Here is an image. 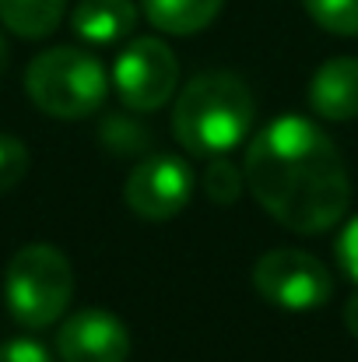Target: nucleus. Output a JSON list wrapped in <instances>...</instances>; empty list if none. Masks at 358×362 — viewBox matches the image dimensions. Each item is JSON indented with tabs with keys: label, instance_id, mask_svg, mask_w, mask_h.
<instances>
[{
	"label": "nucleus",
	"instance_id": "obj_1",
	"mask_svg": "<svg viewBox=\"0 0 358 362\" xmlns=\"http://www.w3.org/2000/svg\"><path fill=\"white\" fill-rule=\"evenodd\" d=\"M246 183L274 222L302 236L338 226L352 201L348 169L338 144L302 117L267 123L249 141Z\"/></svg>",
	"mask_w": 358,
	"mask_h": 362
},
{
	"label": "nucleus",
	"instance_id": "obj_2",
	"mask_svg": "<svg viewBox=\"0 0 358 362\" xmlns=\"http://www.w3.org/2000/svg\"><path fill=\"white\" fill-rule=\"evenodd\" d=\"M249 123V88L225 71L193 78L172 110V134L190 155H225L246 137Z\"/></svg>",
	"mask_w": 358,
	"mask_h": 362
},
{
	"label": "nucleus",
	"instance_id": "obj_3",
	"mask_svg": "<svg viewBox=\"0 0 358 362\" xmlns=\"http://www.w3.org/2000/svg\"><path fill=\"white\" fill-rule=\"evenodd\" d=\"M25 92L42 113L56 120H81L106 99V67L85 49L56 46L28 64Z\"/></svg>",
	"mask_w": 358,
	"mask_h": 362
},
{
	"label": "nucleus",
	"instance_id": "obj_4",
	"mask_svg": "<svg viewBox=\"0 0 358 362\" xmlns=\"http://www.w3.org/2000/svg\"><path fill=\"white\" fill-rule=\"evenodd\" d=\"M4 296L11 317L21 327H49L53 320L64 317L74 296L71 260L49 243L21 246L7 264Z\"/></svg>",
	"mask_w": 358,
	"mask_h": 362
},
{
	"label": "nucleus",
	"instance_id": "obj_5",
	"mask_svg": "<svg viewBox=\"0 0 358 362\" xmlns=\"http://www.w3.org/2000/svg\"><path fill=\"white\" fill-rule=\"evenodd\" d=\"M256 292L285 310H316L330 299L334 278L323 260L302 250H270L253 267Z\"/></svg>",
	"mask_w": 358,
	"mask_h": 362
},
{
	"label": "nucleus",
	"instance_id": "obj_6",
	"mask_svg": "<svg viewBox=\"0 0 358 362\" xmlns=\"http://www.w3.org/2000/svg\"><path fill=\"white\" fill-rule=\"evenodd\" d=\"M113 78H117L119 99L130 110L148 113L172 99L176 81H179V60L158 39H133L117 57Z\"/></svg>",
	"mask_w": 358,
	"mask_h": 362
},
{
	"label": "nucleus",
	"instance_id": "obj_7",
	"mask_svg": "<svg viewBox=\"0 0 358 362\" xmlns=\"http://www.w3.org/2000/svg\"><path fill=\"white\" fill-rule=\"evenodd\" d=\"M126 208L148 222L176 218L193 197V169L179 155H151L126 176Z\"/></svg>",
	"mask_w": 358,
	"mask_h": 362
},
{
	"label": "nucleus",
	"instance_id": "obj_8",
	"mask_svg": "<svg viewBox=\"0 0 358 362\" xmlns=\"http://www.w3.org/2000/svg\"><path fill=\"white\" fill-rule=\"evenodd\" d=\"M56 352L64 362H126L130 334L113 313L81 310L56 331Z\"/></svg>",
	"mask_w": 358,
	"mask_h": 362
},
{
	"label": "nucleus",
	"instance_id": "obj_9",
	"mask_svg": "<svg viewBox=\"0 0 358 362\" xmlns=\"http://www.w3.org/2000/svg\"><path fill=\"white\" fill-rule=\"evenodd\" d=\"M309 106L323 120L345 123L358 117V60L334 57L309 81Z\"/></svg>",
	"mask_w": 358,
	"mask_h": 362
},
{
	"label": "nucleus",
	"instance_id": "obj_10",
	"mask_svg": "<svg viewBox=\"0 0 358 362\" xmlns=\"http://www.w3.org/2000/svg\"><path fill=\"white\" fill-rule=\"evenodd\" d=\"M133 21H137L133 0H81L71 18L78 39L95 42V46H109V42L126 39L133 32Z\"/></svg>",
	"mask_w": 358,
	"mask_h": 362
},
{
	"label": "nucleus",
	"instance_id": "obj_11",
	"mask_svg": "<svg viewBox=\"0 0 358 362\" xmlns=\"http://www.w3.org/2000/svg\"><path fill=\"white\" fill-rule=\"evenodd\" d=\"M141 4L155 28L169 35H193L218 18L225 0H141Z\"/></svg>",
	"mask_w": 358,
	"mask_h": 362
},
{
	"label": "nucleus",
	"instance_id": "obj_12",
	"mask_svg": "<svg viewBox=\"0 0 358 362\" xmlns=\"http://www.w3.org/2000/svg\"><path fill=\"white\" fill-rule=\"evenodd\" d=\"M67 0H0V21L21 39L49 35L64 18Z\"/></svg>",
	"mask_w": 358,
	"mask_h": 362
},
{
	"label": "nucleus",
	"instance_id": "obj_13",
	"mask_svg": "<svg viewBox=\"0 0 358 362\" xmlns=\"http://www.w3.org/2000/svg\"><path fill=\"white\" fill-rule=\"evenodd\" d=\"M309 18L334 32V35H358V0H302Z\"/></svg>",
	"mask_w": 358,
	"mask_h": 362
},
{
	"label": "nucleus",
	"instance_id": "obj_14",
	"mask_svg": "<svg viewBox=\"0 0 358 362\" xmlns=\"http://www.w3.org/2000/svg\"><path fill=\"white\" fill-rule=\"evenodd\" d=\"M204 187H208V197L215 204H236L239 194H242V173L229 158H218L215 155V162L204 173Z\"/></svg>",
	"mask_w": 358,
	"mask_h": 362
},
{
	"label": "nucleus",
	"instance_id": "obj_15",
	"mask_svg": "<svg viewBox=\"0 0 358 362\" xmlns=\"http://www.w3.org/2000/svg\"><path fill=\"white\" fill-rule=\"evenodd\" d=\"M25 173H28V148L18 137L0 134V194L14 190Z\"/></svg>",
	"mask_w": 358,
	"mask_h": 362
},
{
	"label": "nucleus",
	"instance_id": "obj_16",
	"mask_svg": "<svg viewBox=\"0 0 358 362\" xmlns=\"http://www.w3.org/2000/svg\"><path fill=\"white\" fill-rule=\"evenodd\" d=\"M0 362H53V359H49V352L39 341L14 338V341H4L0 345Z\"/></svg>",
	"mask_w": 358,
	"mask_h": 362
},
{
	"label": "nucleus",
	"instance_id": "obj_17",
	"mask_svg": "<svg viewBox=\"0 0 358 362\" xmlns=\"http://www.w3.org/2000/svg\"><path fill=\"white\" fill-rule=\"evenodd\" d=\"M338 260H341V267L348 271L352 285L358 288V218L348 222L345 236H341V243H338Z\"/></svg>",
	"mask_w": 358,
	"mask_h": 362
},
{
	"label": "nucleus",
	"instance_id": "obj_18",
	"mask_svg": "<svg viewBox=\"0 0 358 362\" xmlns=\"http://www.w3.org/2000/svg\"><path fill=\"white\" fill-rule=\"evenodd\" d=\"M345 324H348V331L358 338V288H355V296L348 299V306H345Z\"/></svg>",
	"mask_w": 358,
	"mask_h": 362
},
{
	"label": "nucleus",
	"instance_id": "obj_19",
	"mask_svg": "<svg viewBox=\"0 0 358 362\" xmlns=\"http://www.w3.org/2000/svg\"><path fill=\"white\" fill-rule=\"evenodd\" d=\"M4 71H7V42L0 35V78H4Z\"/></svg>",
	"mask_w": 358,
	"mask_h": 362
}]
</instances>
